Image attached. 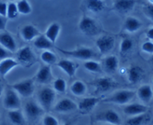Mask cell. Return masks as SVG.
Here are the masks:
<instances>
[{
    "mask_svg": "<svg viewBox=\"0 0 153 125\" xmlns=\"http://www.w3.org/2000/svg\"><path fill=\"white\" fill-rule=\"evenodd\" d=\"M144 76V71L138 65L131 66L128 71V80L132 84L139 83Z\"/></svg>",
    "mask_w": 153,
    "mask_h": 125,
    "instance_id": "obj_21",
    "label": "cell"
},
{
    "mask_svg": "<svg viewBox=\"0 0 153 125\" xmlns=\"http://www.w3.org/2000/svg\"><path fill=\"white\" fill-rule=\"evenodd\" d=\"M87 9L90 12L94 13H100L105 7V4L103 1H100V0H90L87 1L85 3Z\"/></svg>",
    "mask_w": 153,
    "mask_h": 125,
    "instance_id": "obj_30",
    "label": "cell"
},
{
    "mask_svg": "<svg viewBox=\"0 0 153 125\" xmlns=\"http://www.w3.org/2000/svg\"><path fill=\"white\" fill-rule=\"evenodd\" d=\"M152 83H153V76H152Z\"/></svg>",
    "mask_w": 153,
    "mask_h": 125,
    "instance_id": "obj_48",
    "label": "cell"
},
{
    "mask_svg": "<svg viewBox=\"0 0 153 125\" xmlns=\"http://www.w3.org/2000/svg\"><path fill=\"white\" fill-rule=\"evenodd\" d=\"M119 67V60L115 55H108L104 60V68L108 73H114Z\"/></svg>",
    "mask_w": 153,
    "mask_h": 125,
    "instance_id": "obj_27",
    "label": "cell"
},
{
    "mask_svg": "<svg viewBox=\"0 0 153 125\" xmlns=\"http://www.w3.org/2000/svg\"><path fill=\"white\" fill-rule=\"evenodd\" d=\"M134 43L130 38H124L120 45V52L122 55H126L129 53L133 49Z\"/></svg>",
    "mask_w": 153,
    "mask_h": 125,
    "instance_id": "obj_32",
    "label": "cell"
},
{
    "mask_svg": "<svg viewBox=\"0 0 153 125\" xmlns=\"http://www.w3.org/2000/svg\"><path fill=\"white\" fill-rule=\"evenodd\" d=\"M19 15L17 7H16V3L13 1L7 2V15L6 18H8L10 19H14Z\"/></svg>",
    "mask_w": 153,
    "mask_h": 125,
    "instance_id": "obj_36",
    "label": "cell"
},
{
    "mask_svg": "<svg viewBox=\"0 0 153 125\" xmlns=\"http://www.w3.org/2000/svg\"><path fill=\"white\" fill-rule=\"evenodd\" d=\"M16 61L19 64L29 68L37 62L35 53L30 46H23L16 51Z\"/></svg>",
    "mask_w": 153,
    "mask_h": 125,
    "instance_id": "obj_5",
    "label": "cell"
},
{
    "mask_svg": "<svg viewBox=\"0 0 153 125\" xmlns=\"http://www.w3.org/2000/svg\"><path fill=\"white\" fill-rule=\"evenodd\" d=\"M40 59L46 65H49V66L56 63L58 61V57H57L56 54L49 50L43 51L40 54Z\"/></svg>",
    "mask_w": 153,
    "mask_h": 125,
    "instance_id": "obj_31",
    "label": "cell"
},
{
    "mask_svg": "<svg viewBox=\"0 0 153 125\" xmlns=\"http://www.w3.org/2000/svg\"><path fill=\"white\" fill-rule=\"evenodd\" d=\"M115 39L113 36L103 35L99 37L96 41V46L102 54H107L114 49Z\"/></svg>",
    "mask_w": 153,
    "mask_h": 125,
    "instance_id": "obj_11",
    "label": "cell"
},
{
    "mask_svg": "<svg viewBox=\"0 0 153 125\" xmlns=\"http://www.w3.org/2000/svg\"><path fill=\"white\" fill-rule=\"evenodd\" d=\"M62 125H72V124L70 123H68V122H67V123H64V124H62Z\"/></svg>",
    "mask_w": 153,
    "mask_h": 125,
    "instance_id": "obj_46",
    "label": "cell"
},
{
    "mask_svg": "<svg viewBox=\"0 0 153 125\" xmlns=\"http://www.w3.org/2000/svg\"><path fill=\"white\" fill-rule=\"evenodd\" d=\"M52 78V68L49 65H43L41 68H39L37 71V74L35 75V80L38 83H48L51 81Z\"/></svg>",
    "mask_w": 153,
    "mask_h": 125,
    "instance_id": "obj_19",
    "label": "cell"
},
{
    "mask_svg": "<svg viewBox=\"0 0 153 125\" xmlns=\"http://www.w3.org/2000/svg\"><path fill=\"white\" fill-rule=\"evenodd\" d=\"M8 56H9L8 51H7L3 47L0 46V60H2L6 59V58L8 57Z\"/></svg>",
    "mask_w": 153,
    "mask_h": 125,
    "instance_id": "obj_41",
    "label": "cell"
},
{
    "mask_svg": "<svg viewBox=\"0 0 153 125\" xmlns=\"http://www.w3.org/2000/svg\"><path fill=\"white\" fill-rule=\"evenodd\" d=\"M144 14L150 20L153 21V1H149L143 5Z\"/></svg>",
    "mask_w": 153,
    "mask_h": 125,
    "instance_id": "obj_38",
    "label": "cell"
},
{
    "mask_svg": "<svg viewBox=\"0 0 153 125\" xmlns=\"http://www.w3.org/2000/svg\"><path fill=\"white\" fill-rule=\"evenodd\" d=\"M4 107L8 111L15 110H20L22 107L21 99L19 95L13 89H7L3 100Z\"/></svg>",
    "mask_w": 153,
    "mask_h": 125,
    "instance_id": "obj_9",
    "label": "cell"
},
{
    "mask_svg": "<svg viewBox=\"0 0 153 125\" xmlns=\"http://www.w3.org/2000/svg\"><path fill=\"white\" fill-rule=\"evenodd\" d=\"M136 94L140 101L143 102V104H149L153 98L152 86L148 84L142 85L138 88Z\"/></svg>",
    "mask_w": 153,
    "mask_h": 125,
    "instance_id": "obj_17",
    "label": "cell"
},
{
    "mask_svg": "<svg viewBox=\"0 0 153 125\" xmlns=\"http://www.w3.org/2000/svg\"><path fill=\"white\" fill-rule=\"evenodd\" d=\"M123 112L126 115L128 116V118L133 117V116L148 112V107L145 104L133 103V104H128L126 105L123 110Z\"/></svg>",
    "mask_w": 153,
    "mask_h": 125,
    "instance_id": "obj_14",
    "label": "cell"
},
{
    "mask_svg": "<svg viewBox=\"0 0 153 125\" xmlns=\"http://www.w3.org/2000/svg\"><path fill=\"white\" fill-rule=\"evenodd\" d=\"M52 110L55 112L67 114L77 110V104L70 98H64L58 101L53 106Z\"/></svg>",
    "mask_w": 153,
    "mask_h": 125,
    "instance_id": "obj_12",
    "label": "cell"
},
{
    "mask_svg": "<svg viewBox=\"0 0 153 125\" xmlns=\"http://www.w3.org/2000/svg\"><path fill=\"white\" fill-rule=\"evenodd\" d=\"M7 2L0 1V16L6 17V15H7Z\"/></svg>",
    "mask_w": 153,
    "mask_h": 125,
    "instance_id": "obj_40",
    "label": "cell"
},
{
    "mask_svg": "<svg viewBox=\"0 0 153 125\" xmlns=\"http://www.w3.org/2000/svg\"><path fill=\"white\" fill-rule=\"evenodd\" d=\"M19 65L17 61L13 58L7 57L0 61V75L4 77L12 69Z\"/></svg>",
    "mask_w": 153,
    "mask_h": 125,
    "instance_id": "obj_25",
    "label": "cell"
},
{
    "mask_svg": "<svg viewBox=\"0 0 153 125\" xmlns=\"http://www.w3.org/2000/svg\"><path fill=\"white\" fill-rule=\"evenodd\" d=\"M42 125H61L58 119L50 114H45L42 117Z\"/></svg>",
    "mask_w": 153,
    "mask_h": 125,
    "instance_id": "obj_37",
    "label": "cell"
},
{
    "mask_svg": "<svg viewBox=\"0 0 153 125\" xmlns=\"http://www.w3.org/2000/svg\"><path fill=\"white\" fill-rule=\"evenodd\" d=\"M53 90L59 94H64L67 90V82L63 78H57L53 82Z\"/></svg>",
    "mask_w": 153,
    "mask_h": 125,
    "instance_id": "obj_34",
    "label": "cell"
},
{
    "mask_svg": "<svg viewBox=\"0 0 153 125\" xmlns=\"http://www.w3.org/2000/svg\"><path fill=\"white\" fill-rule=\"evenodd\" d=\"M21 37L26 42L34 41V39L40 35L38 30L34 25L28 24L22 28L20 31Z\"/></svg>",
    "mask_w": 153,
    "mask_h": 125,
    "instance_id": "obj_18",
    "label": "cell"
},
{
    "mask_svg": "<svg viewBox=\"0 0 153 125\" xmlns=\"http://www.w3.org/2000/svg\"><path fill=\"white\" fill-rule=\"evenodd\" d=\"M151 121V116L148 112L129 117L124 122V125H147Z\"/></svg>",
    "mask_w": 153,
    "mask_h": 125,
    "instance_id": "obj_20",
    "label": "cell"
},
{
    "mask_svg": "<svg viewBox=\"0 0 153 125\" xmlns=\"http://www.w3.org/2000/svg\"><path fill=\"white\" fill-rule=\"evenodd\" d=\"M143 23L134 16H128L124 22V28L128 33H135L141 28Z\"/></svg>",
    "mask_w": 153,
    "mask_h": 125,
    "instance_id": "obj_24",
    "label": "cell"
},
{
    "mask_svg": "<svg viewBox=\"0 0 153 125\" xmlns=\"http://www.w3.org/2000/svg\"><path fill=\"white\" fill-rule=\"evenodd\" d=\"M0 45L7 51L15 52L16 51V43L13 36L7 32L0 34Z\"/></svg>",
    "mask_w": 153,
    "mask_h": 125,
    "instance_id": "obj_16",
    "label": "cell"
},
{
    "mask_svg": "<svg viewBox=\"0 0 153 125\" xmlns=\"http://www.w3.org/2000/svg\"><path fill=\"white\" fill-rule=\"evenodd\" d=\"M7 118L13 125H25L27 122L21 109L8 111Z\"/></svg>",
    "mask_w": 153,
    "mask_h": 125,
    "instance_id": "obj_23",
    "label": "cell"
},
{
    "mask_svg": "<svg viewBox=\"0 0 153 125\" xmlns=\"http://www.w3.org/2000/svg\"><path fill=\"white\" fill-rule=\"evenodd\" d=\"M151 62H152V63L153 65V54H152V57H151Z\"/></svg>",
    "mask_w": 153,
    "mask_h": 125,
    "instance_id": "obj_47",
    "label": "cell"
},
{
    "mask_svg": "<svg viewBox=\"0 0 153 125\" xmlns=\"http://www.w3.org/2000/svg\"><path fill=\"white\" fill-rule=\"evenodd\" d=\"M34 46L40 50H49L52 47V43L45 37L44 34H40L38 37H36L33 41Z\"/></svg>",
    "mask_w": 153,
    "mask_h": 125,
    "instance_id": "obj_28",
    "label": "cell"
},
{
    "mask_svg": "<svg viewBox=\"0 0 153 125\" xmlns=\"http://www.w3.org/2000/svg\"><path fill=\"white\" fill-rule=\"evenodd\" d=\"M141 49L146 53L153 54V42L146 41L143 43L141 46Z\"/></svg>",
    "mask_w": 153,
    "mask_h": 125,
    "instance_id": "obj_39",
    "label": "cell"
},
{
    "mask_svg": "<svg viewBox=\"0 0 153 125\" xmlns=\"http://www.w3.org/2000/svg\"><path fill=\"white\" fill-rule=\"evenodd\" d=\"M16 3L19 14L28 15L30 14L32 11V7H31V4L28 1L22 0V1H19Z\"/></svg>",
    "mask_w": 153,
    "mask_h": 125,
    "instance_id": "obj_33",
    "label": "cell"
},
{
    "mask_svg": "<svg viewBox=\"0 0 153 125\" xmlns=\"http://www.w3.org/2000/svg\"><path fill=\"white\" fill-rule=\"evenodd\" d=\"M61 31V25L58 22H52L48 26L44 35L52 44L55 43L59 37Z\"/></svg>",
    "mask_w": 153,
    "mask_h": 125,
    "instance_id": "obj_22",
    "label": "cell"
},
{
    "mask_svg": "<svg viewBox=\"0 0 153 125\" xmlns=\"http://www.w3.org/2000/svg\"><path fill=\"white\" fill-rule=\"evenodd\" d=\"M2 93H3V85H2V83L0 82V98H1Z\"/></svg>",
    "mask_w": 153,
    "mask_h": 125,
    "instance_id": "obj_44",
    "label": "cell"
},
{
    "mask_svg": "<svg viewBox=\"0 0 153 125\" xmlns=\"http://www.w3.org/2000/svg\"><path fill=\"white\" fill-rule=\"evenodd\" d=\"M84 66H85V69L91 71V72L98 73L101 71V65H100V62L93 60L85 61V63H84Z\"/></svg>",
    "mask_w": 153,
    "mask_h": 125,
    "instance_id": "obj_35",
    "label": "cell"
},
{
    "mask_svg": "<svg viewBox=\"0 0 153 125\" xmlns=\"http://www.w3.org/2000/svg\"><path fill=\"white\" fill-rule=\"evenodd\" d=\"M56 98V94L53 89L44 87L37 94V103L44 111H49L52 108Z\"/></svg>",
    "mask_w": 153,
    "mask_h": 125,
    "instance_id": "obj_2",
    "label": "cell"
},
{
    "mask_svg": "<svg viewBox=\"0 0 153 125\" xmlns=\"http://www.w3.org/2000/svg\"><path fill=\"white\" fill-rule=\"evenodd\" d=\"M96 125H110V124H102V123H97Z\"/></svg>",
    "mask_w": 153,
    "mask_h": 125,
    "instance_id": "obj_45",
    "label": "cell"
},
{
    "mask_svg": "<svg viewBox=\"0 0 153 125\" xmlns=\"http://www.w3.org/2000/svg\"><path fill=\"white\" fill-rule=\"evenodd\" d=\"M96 121L97 123L107 124L110 125H123L120 115L116 110L111 109L98 113L96 116Z\"/></svg>",
    "mask_w": 153,
    "mask_h": 125,
    "instance_id": "obj_6",
    "label": "cell"
},
{
    "mask_svg": "<svg viewBox=\"0 0 153 125\" xmlns=\"http://www.w3.org/2000/svg\"><path fill=\"white\" fill-rule=\"evenodd\" d=\"M44 112L38 103L31 100L25 103L22 110L26 121L29 122L37 121L40 117H43Z\"/></svg>",
    "mask_w": 153,
    "mask_h": 125,
    "instance_id": "obj_1",
    "label": "cell"
},
{
    "mask_svg": "<svg viewBox=\"0 0 153 125\" xmlns=\"http://www.w3.org/2000/svg\"><path fill=\"white\" fill-rule=\"evenodd\" d=\"M57 65L69 77H73L79 68V64L68 59L61 60L57 62Z\"/></svg>",
    "mask_w": 153,
    "mask_h": 125,
    "instance_id": "obj_15",
    "label": "cell"
},
{
    "mask_svg": "<svg viewBox=\"0 0 153 125\" xmlns=\"http://www.w3.org/2000/svg\"><path fill=\"white\" fill-rule=\"evenodd\" d=\"M146 37L150 41H153V27L152 28H150L149 29H148V31H146Z\"/></svg>",
    "mask_w": 153,
    "mask_h": 125,
    "instance_id": "obj_43",
    "label": "cell"
},
{
    "mask_svg": "<svg viewBox=\"0 0 153 125\" xmlns=\"http://www.w3.org/2000/svg\"><path fill=\"white\" fill-rule=\"evenodd\" d=\"M136 92L130 89H122L115 92L109 98H106L105 101L107 103L118 104V105H127L134 98Z\"/></svg>",
    "mask_w": 153,
    "mask_h": 125,
    "instance_id": "obj_3",
    "label": "cell"
},
{
    "mask_svg": "<svg viewBox=\"0 0 153 125\" xmlns=\"http://www.w3.org/2000/svg\"><path fill=\"white\" fill-rule=\"evenodd\" d=\"M134 5H135V1H116L114 2V7L115 10L119 13H127L128 12L131 11L134 9Z\"/></svg>",
    "mask_w": 153,
    "mask_h": 125,
    "instance_id": "obj_26",
    "label": "cell"
},
{
    "mask_svg": "<svg viewBox=\"0 0 153 125\" xmlns=\"http://www.w3.org/2000/svg\"><path fill=\"white\" fill-rule=\"evenodd\" d=\"M102 101L100 97H88L82 98L77 104V110L82 114H88L91 112L97 104Z\"/></svg>",
    "mask_w": 153,
    "mask_h": 125,
    "instance_id": "obj_13",
    "label": "cell"
},
{
    "mask_svg": "<svg viewBox=\"0 0 153 125\" xmlns=\"http://www.w3.org/2000/svg\"><path fill=\"white\" fill-rule=\"evenodd\" d=\"M58 50L67 56L72 57L73 58L84 60H91L93 58L97 57V54L95 51L91 48L88 47H80L75 50H64V49L58 48Z\"/></svg>",
    "mask_w": 153,
    "mask_h": 125,
    "instance_id": "obj_4",
    "label": "cell"
},
{
    "mask_svg": "<svg viewBox=\"0 0 153 125\" xmlns=\"http://www.w3.org/2000/svg\"><path fill=\"white\" fill-rule=\"evenodd\" d=\"M81 32L87 36H94L98 34L99 26L94 19L90 16H84L82 17L79 25Z\"/></svg>",
    "mask_w": 153,
    "mask_h": 125,
    "instance_id": "obj_10",
    "label": "cell"
},
{
    "mask_svg": "<svg viewBox=\"0 0 153 125\" xmlns=\"http://www.w3.org/2000/svg\"><path fill=\"white\" fill-rule=\"evenodd\" d=\"M70 91L75 96H84L87 92V85L82 80H76L72 83Z\"/></svg>",
    "mask_w": 153,
    "mask_h": 125,
    "instance_id": "obj_29",
    "label": "cell"
},
{
    "mask_svg": "<svg viewBox=\"0 0 153 125\" xmlns=\"http://www.w3.org/2000/svg\"><path fill=\"white\" fill-rule=\"evenodd\" d=\"M7 25V18L0 16V31H4Z\"/></svg>",
    "mask_w": 153,
    "mask_h": 125,
    "instance_id": "obj_42",
    "label": "cell"
},
{
    "mask_svg": "<svg viewBox=\"0 0 153 125\" xmlns=\"http://www.w3.org/2000/svg\"><path fill=\"white\" fill-rule=\"evenodd\" d=\"M11 88L19 95V96L22 98H30L33 95L35 89L34 80V79H25L13 83Z\"/></svg>",
    "mask_w": 153,
    "mask_h": 125,
    "instance_id": "obj_8",
    "label": "cell"
},
{
    "mask_svg": "<svg viewBox=\"0 0 153 125\" xmlns=\"http://www.w3.org/2000/svg\"><path fill=\"white\" fill-rule=\"evenodd\" d=\"M94 88L95 94H102L115 89L119 86V83L109 77H102L91 83Z\"/></svg>",
    "mask_w": 153,
    "mask_h": 125,
    "instance_id": "obj_7",
    "label": "cell"
}]
</instances>
